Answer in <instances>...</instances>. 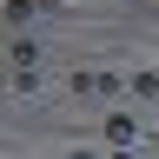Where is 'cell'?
<instances>
[{
    "instance_id": "cell-3",
    "label": "cell",
    "mask_w": 159,
    "mask_h": 159,
    "mask_svg": "<svg viewBox=\"0 0 159 159\" xmlns=\"http://www.w3.org/2000/svg\"><path fill=\"white\" fill-rule=\"evenodd\" d=\"M66 159H93V152H66Z\"/></svg>"
},
{
    "instance_id": "cell-1",
    "label": "cell",
    "mask_w": 159,
    "mask_h": 159,
    "mask_svg": "<svg viewBox=\"0 0 159 159\" xmlns=\"http://www.w3.org/2000/svg\"><path fill=\"white\" fill-rule=\"evenodd\" d=\"M106 139H113V146H133V139H139V119L133 113H113L106 119Z\"/></svg>"
},
{
    "instance_id": "cell-2",
    "label": "cell",
    "mask_w": 159,
    "mask_h": 159,
    "mask_svg": "<svg viewBox=\"0 0 159 159\" xmlns=\"http://www.w3.org/2000/svg\"><path fill=\"white\" fill-rule=\"evenodd\" d=\"M7 20H13V27H27V20H33V0H7Z\"/></svg>"
}]
</instances>
